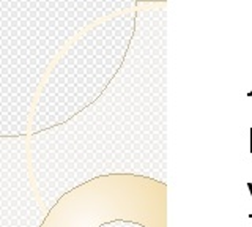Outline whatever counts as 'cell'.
<instances>
[{
    "mask_svg": "<svg viewBox=\"0 0 252 227\" xmlns=\"http://www.w3.org/2000/svg\"><path fill=\"white\" fill-rule=\"evenodd\" d=\"M248 188H249V193H251V195H252V183H248ZM249 218H252V213L249 215Z\"/></svg>",
    "mask_w": 252,
    "mask_h": 227,
    "instance_id": "cell-1",
    "label": "cell"
},
{
    "mask_svg": "<svg viewBox=\"0 0 252 227\" xmlns=\"http://www.w3.org/2000/svg\"><path fill=\"white\" fill-rule=\"evenodd\" d=\"M251 153H252V128H251Z\"/></svg>",
    "mask_w": 252,
    "mask_h": 227,
    "instance_id": "cell-2",
    "label": "cell"
}]
</instances>
